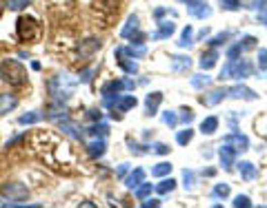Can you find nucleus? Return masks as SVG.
Here are the masks:
<instances>
[{
	"mask_svg": "<svg viewBox=\"0 0 267 208\" xmlns=\"http://www.w3.org/2000/svg\"><path fill=\"white\" fill-rule=\"evenodd\" d=\"M136 31H138V16H134V14H131L129 18H127L125 27L120 29V36H122V38H131Z\"/></svg>",
	"mask_w": 267,
	"mask_h": 208,
	"instance_id": "nucleus-22",
	"label": "nucleus"
},
{
	"mask_svg": "<svg viewBox=\"0 0 267 208\" xmlns=\"http://www.w3.org/2000/svg\"><path fill=\"white\" fill-rule=\"evenodd\" d=\"M183 179H185V188H194V184H196V175H194V171H189V168H185Z\"/></svg>",
	"mask_w": 267,
	"mask_h": 208,
	"instance_id": "nucleus-41",
	"label": "nucleus"
},
{
	"mask_svg": "<svg viewBox=\"0 0 267 208\" xmlns=\"http://www.w3.org/2000/svg\"><path fill=\"white\" fill-rule=\"evenodd\" d=\"M216 62H218V51H216L214 47L209 49V51H205L203 55H200V69L203 71H209V69H214L216 66Z\"/></svg>",
	"mask_w": 267,
	"mask_h": 208,
	"instance_id": "nucleus-12",
	"label": "nucleus"
},
{
	"mask_svg": "<svg viewBox=\"0 0 267 208\" xmlns=\"http://www.w3.org/2000/svg\"><path fill=\"white\" fill-rule=\"evenodd\" d=\"M218 160H220V166L223 171H232L234 166H236V149H234L232 144H223L218 149Z\"/></svg>",
	"mask_w": 267,
	"mask_h": 208,
	"instance_id": "nucleus-6",
	"label": "nucleus"
},
{
	"mask_svg": "<svg viewBox=\"0 0 267 208\" xmlns=\"http://www.w3.org/2000/svg\"><path fill=\"white\" fill-rule=\"evenodd\" d=\"M225 142L232 144L234 149H236V153H238V151H247L249 149V140L245 135H241V133H230V135L225 137Z\"/></svg>",
	"mask_w": 267,
	"mask_h": 208,
	"instance_id": "nucleus-16",
	"label": "nucleus"
},
{
	"mask_svg": "<svg viewBox=\"0 0 267 208\" xmlns=\"http://www.w3.org/2000/svg\"><path fill=\"white\" fill-rule=\"evenodd\" d=\"M220 7L230 9V11H236V9H241V0H220Z\"/></svg>",
	"mask_w": 267,
	"mask_h": 208,
	"instance_id": "nucleus-43",
	"label": "nucleus"
},
{
	"mask_svg": "<svg viewBox=\"0 0 267 208\" xmlns=\"http://www.w3.org/2000/svg\"><path fill=\"white\" fill-rule=\"evenodd\" d=\"M174 31H176V25H174V22H169V20H165V22L158 20V31H156L154 36H152V40H163V38H169Z\"/></svg>",
	"mask_w": 267,
	"mask_h": 208,
	"instance_id": "nucleus-15",
	"label": "nucleus"
},
{
	"mask_svg": "<svg viewBox=\"0 0 267 208\" xmlns=\"http://www.w3.org/2000/svg\"><path fill=\"white\" fill-rule=\"evenodd\" d=\"M167 14H176V11H169V9H165V7H158V9L154 11V18L160 20V18H163V16H167Z\"/></svg>",
	"mask_w": 267,
	"mask_h": 208,
	"instance_id": "nucleus-52",
	"label": "nucleus"
},
{
	"mask_svg": "<svg viewBox=\"0 0 267 208\" xmlns=\"http://www.w3.org/2000/svg\"><path fill=\"white\" fill-rule=\"evenodd\" d=\"M187 11L194 16V18H198V20H205V18H209V16H211V7L207 3H200V5H196V7H189Z\"/></svg>",
	"mask_w": 267,
	"mask_h": 208,
	"instance_id": "nucleus-21",
	"label": "nucleus"
},
{
	"mask_svg": "<svg viewBox=\"0 0 267 208\" xmlns=\"http://www.w3.org/2000/svg\"><path fill=\"white\" fill-rule=\"evenodd\" d=\"M16 29H18V38L22 42H31V40H36L38 33H40V25H38L33 18L22 16L18 20V25H16Z\"/></svg>",
	"mask_w": 267,
	"mask_h": 208,
	"instance_id": "nucleus-3",
	"label": "nucleus"
},
{
	"mask_svg": "<svg viewBox=\"0 0 267 208\" xmlns=\"http://www.w3.org/2000/svg\"><path fill=\"white\" fill-rule=\"evenodd\" d=\"M214 197H220V199H225L227 195H230V184H216L214 186Z\"/></svg>",
	"mask_w": 267,
	"mask_h": 208,
	"instance_id": "nucleus-37",
	"label": "nucleus"
},
{
	"mask_svg": "<svg viewBox=\"0 0 267 208\" xmlns=\"http://www.w3.org/2000/svg\"><path fill=\"white\" fill-rule=\"evenodd\" d=\"M134 87H136V82H134V80H129V78H125V80H122V89H127V91H131Z\"/></svg>",
	"mask_w": 267,
	"mask_h": 208,
	"instance_id": "nucleus-54",
	"label": "nucleus"
},
{
	"mask_svg": "<svg viewBox=\"0 0 267 208\" xmlns=\"http://www.w3.org/2000/svg\"><path fill=\"white\" fill-rule=\"evenodd\" d=\"M0 78H3V82H7L9 87H25L27 84L25 66H22L18 60H11V58L0 64Z\"/></svg>",
	"mask_w": 267,
	"mask_h": 208,
	"instance_id": "nucleus-1",
	"label": "nucleus"
},
{
	"mask_svg": "<svg viewBox=\"0 0 267 208\" xmlns=\"http://www.w3.org/2000/svg\"><path fill=\"white\" fill-rule=\"evenodd\" d=\"M0 193H3V197L9 199V206H11V204H20L22 199L29 197V188H27L25 184H20V182H9V184H5Z\"/></svg>",
	"mask_w": 267,
	"mask_h": 208,
	"instance_id": "nucleus-4",
	"label": "nucleus"
},
{
	"mask_svg": "<svg viewBox=\"0 0 267 208\" xmlns=\"http://www.w3.org/2000/svg\"><path fill=\"white\" fill-rule=\"evenodd\" d=\"M136 104H138V100L134 98V95H120V98H118V102H116V106H114L111 111H116V113H125V111L134 109Z\"/></svg>",
	"mask_w": 267,
	"mask_h": 208,
	"instance_id": "nucleus-17",
	"label": "nucleus"
},
{
	"mask_svg": "<svg viewBox=\"0 0 267 208\" xmlns=\"http://www.w3.org/2000/svg\"><path fill=\"white\" fill-rule=\"evenodd\" d=\"M74 87H76V80H71L67 73H63V76H54L49 78L47 82V89H49V95H52L54 100H67L71 98V93H74Z\"/></svg>",
	"mask_w": 267,
	"mask_h": 208,
	"instance_id": "nucleus-2",
	"label": "nucleus"
},
{
	"mask_svg": "<svg viewBox=\"0 0 267 208\" xmlns=\"http://www.w3.org/2000/svg\"><path fill=\"white\" fill-rule=\"evenodd\" d=\"M156 190H158V193L160 195H165V193H169V190H174L176 188V179H163V182H160V184H156V186H154Z\"/></svg>",
	"mask_w": 267,
	"mask_h": 208,
	"instance_id": "nucleus-34",
	"label": "nucleus"
},
{
	"mask_svg": "<svg viewBox=\"0 0 267 208\" xmlns=\"http://www.w3.org/2000/svg\"><path fill=\"white\" fill-rule=\"evenodd\" d=\"M60 131L67 133V135H71L74 140H82V128H78L76 124H71L69 120H63V122H60Z\"/></svg>",
	"mask_w": 267,
	"mask_h": 208,
	"instance_id": "nucleus-24",
	"label": "nucleus"
},
{
	"mask_svg": "<svg viewBox=\"0 0 267 208\" xmlns=\"http://www.w3.org/2000/svg\"><path fill=\"white\" fill-rule=\"evenodd\" d=\"M147 53V47H145L143 42H134V44H129V47H125V55L127 58H143V55Z\"/></svg>",
	"mask_w": 267,
	"mask_h": 208,
	"instance_id": "nucleus-23",
	"label": "nucleus"
},
{
	"mask_svg": "<svg viewBox=\"0 0 267 208\" xmlns=\"http://www.w3.org/2000/svg\"><path fill=\"white\" fill-rule=\"evenodd\" d=\"M163 122H165L167 126L174 128V126L178 124V115L174 113V111H165V113H163Z\"/></svg>",
	"mask_w": 267,
	"mask_h": 208,
	"instance_id": "nucleus-38",
	"label": "nucleus"
},
{
	"mask_svg": "<svg viewBox=\"0 0 267 208\" xmlns=\"http://www.w3.org/2000/svg\"><path fill=\"white\" fill-rule=\"evenodd\" d=\"M258 69L267 71V49H258Z\"/></svg>",
	"mask_w": 267,
	"mask_h": 208,
	"instance_id": "nucleus-45",
	"label": "nucleus"
},
{
	"mask_svg": "<svg viewBox=\"0 0 267 208\" xmlns=\"http://www.w3.org/2000/svg\"><path fill=\"white\" fill-rule=\"evenodd\" d=\"M227 95V89H214V91H209L207 95H203L200 98V102H203L205 106H216L223 102V98Z\"/></svg>",
	"mask_w": 267,
	"mask_h": 208,
	"instance_id": "nucleus-13",
	"label": "nucleus"
},
{
	"mask_svg": "<svg viewBox=\"0 0 267 208\" xmlns=\"http://www.w3.org/2000/svg\"><path fill=\"white\" fill-rule=\"evenodd\" d=\"M256 42H258V40H256L254 36H245L238 44H241V49H243V51H247V49H254V47H256Z\"/></svg>",
	"mask_w": 267,
	"mask_h": 208,
	"instance_id": "nucleus-42",
	"label": "nucleus"
},
{
	"mask_svg": "<svg viewBox=\"0 0 267 208\" xmlns=\"http://www.w3.org/2000/svg\"><path fill=\"white\" fill-rule=\"evenodd\" d=\"M96 7L103 9V11H114V9H118V7H116V0H96Z\"/></svg>",
	"mask_w": 267,
	"mask_h": 208,
	"instance_id": "nucleus-39",
	"label": "nucleus"
},
{
	"mask_svg": "<svg viewBox=\"0 0 267 208\" xmlns=\"http://www.w3.org/2000/svg\"><path fill=\"white\" fill-rule=\"evenodd\" d=\"M203 175H207V177H214V175H216V171H214V168H207V171H203Z\"/></svg>",
	"mask_w": 267,
	"mask_h": 208,
	"instance_id": "nucleus-57",
	"label": "nucleus"
},
{
	"mask_svg": "<svg viewBox=\"0 0 267 208\" xmlns=\"http://www.w3.org/2000/svg\"><path fill=\"white\" fill-rule=\"evenodd\" d=\"M92 76H94V69H82L78 73V82H82V84L92 82Z\"/></svg>",
	"mask_w": 267,
	"mask_h": 208,
	"instance_id": "nucleus-44",
	"label": "nucleus"
},
{
	"mask_svg": "<svg viewBox=\"0 0 267 208\" xmlns=\"http://www.w3.org/2000/svg\"><path fill=\"white\" fill-rule=\"evenodd\" d=\"M152 190H154V186H152V184H141V186H136V188H134V195H136V197L138 199H147L149 197V195H152Z\"/></svg>",
	"mask_w": 267,
	"mask_h": 208,
	"instance_id": "nucleus-31",
	"label": "nucleus"
},
{
	"mask_svg": "<svg viewBox=\"0 0 267 208\" xmlns=\"http://www.w3.org/2000/svg\"><path fill=\"white\" fill-rule=\"evenodd\" d=\"M211 84V78L207 73H196V76H192V87L198 89V91H203V89H207Z\"/></svg>",
	"mask_w": 267,
	"mask_h": 208,
	"instance_id": "nucleus-26",
	"label": "nucleus"
},
{
	"mask_svg": "<svg viewBox=\"0 0 267 208\" xmlns=\"http://www.w3.org/2000/svg\"><path fill=\"white\" fill-rule=\"evenodd\" d=\"M0 206H9V204H5V201H0Z\"/></svg>",
	"mask_w": 267,
	"mask_h": 208,
	"instance_id": "nucleus-59",
	"label": "nucleus"
},
{
	"mask_svg": "<svg viewBox=\"0 0 267 208\" xmlns=\"http://www.w3.org/2000/svg\"><path fill=\"white\" fill-rule=\"evenodd\" d=\"M241 53H243L241 44H234V47H230V49H227V58H230V60H236Z\"/></svg>",
	"mask_w": 267,
	"mask_h": 208,
	"instance_id": "nucleus-46",
	"label": "nucleus"
},
{
	"mask_svg": "<svg viewBox=\"0 0 267 208\" xmlns=\"http://www.w3.org/2000/svg\"><path fill=\"white\" fill-rule=\"evenodd\" d=\"M238 173H241V177L247 179V182L258 175V171H256V166L252 164V162H241V164H238Z\"/></svg>",
	"mask_w": 267,
	"mask_h": 208,
	"instance_id": "nucleus-25",
	"label": "nucleus"
},
{
	"mask_svg": "<svg viewBox=\"0 0 267 208\" xmlns=\"http://www.w3.org/2000/svg\"><path fill=\"white\" fill-rule=\"evenodd\" d=\"M230 36H232V33L230 31H223V33H216V36L214 38H209V47H220V44H225L227 40H230Z\"/></svg>",
	"mask_w": 267,
	"mask_h": 208,
	"instance_id": "nucleus-35",
	"label": "nucleus"
},
{
	"mask_svg": "<svg viewBox=\"0 0 267 208\" xmlns=\"http://www.w3.org/2000/svg\"><path fill=\"white\" fill-rule=\"evenodd\" d=\"M5 5H7V9H11V11H22L29 7L31 0H5Z\"/></svg>",
	"mask_w": 267,
	"mask_h": 208,
	"instance_id": "nucleus-33",
	"label": "nucleus"
},
{
	"mask_svg": "<svg viewBox=\"0 0 267 208\" xmlns=\"http://www.w3.org/2000/svg\"><path fill=\"white\" fill-rule=\"evenodd\" d=\"M118 66L125 73H129V76H134V73H138V64L134 62V58H125V55H122V58H118Z\"/></svg>",
	"mask_w": 267,
	"mask_h": 208,
	"instance_id": "nucleus-30",
	"label": "nucleus"
},
{
	"mask_svg": "<svg viewBox=\"0 0 267 208\" xmlns=\"http://www.w3.org/2000/svg\"><path fill=\"white\" fill-rule=\"evenodd\" d=\"M160 102H163V93H160V91L149 93L147 98H145V111H147V115H156V113H158Z\"/></svg>",
	"mask_w": 267,
	"mask_h": 208,
	"instance_id": "nucleus-10",
	"label": "nucleus"
},
{
	"mask_svg": "<svg viewBox=\"0 0 267 208\" xmlns=\"http://www.w3.org/2000/svg\"><path fill=\"white\" fill-rule=\"evenodd\" d=\"M127 171H129V164H120L118 168H116V175H118V177H125Z\"/></svg>",
	"mask_w": 267,
	"mask_h": 208,
	"instance_id": "nucleus-53",
	"label": "nucleus"
},
{
	"mask_svg": "<svg viewBox=\"0 0 267 208\" xmlns=\"http://www.w3.org/2000/svg\"><path fill=\"white\" fill-rule=\"evenodd\" d=\"M171 71L176 73H183L187 71L189 66H192V60H189V55H171Z\"/></svg>",
	"mask_w": 267,
	"mask_h": 208,
	"instance_id": "nucleus-18",
	"label": "nucleus"
},
{
	"mask_svg": "<svg viewBox=\"0 0 267 208\" xmlns=\"http://www.w3.org/2000/svg\"><path fill=\"white\" fill-rule=\"evenodd\" d=\"M169 173H171L169 162H160V164H156L152 168V175H156V177H165V175H169Z\"/></svg>",
	"mask_w": 267,
	"mask_h": 208,
	"instance_id": "nucleus-32",
	"label": "nucleus"
},
{
	"mask_svg": "<svg viewBox=\"0 0 267 208\" xmlns=\"http://www.w3.org/2000/svg\"><path fill=\"white\" fill-rule=\"evenodd\" d=\"M227 71H230V78H236V80H245V78H249L254 73V64L249 62V60H230L227 62Z\"/></svg>",
	"mask_w": 267,
	"mask_h": 208,
	"instance_id": "nucleus-5",
	"label": "nucleus"
},
{
	"mask_svg": "<svg viewBox=\"0 0 267 208\" xmlns=\"http://www.w3.org/2000/svg\"><path fill=\"white\" fill-rule=\"evenodd\" d=\"M216 131H218V117L216 115H209L200 122V133H203V135H214Z\"/></svg>",
	"mask_w": 267,
	"mask_h": 208,
	"instance_id": "nucleus-20",
	"label": "nucleus"
},
{
	"mask_svg": "<svg viewBox=\"0 0 267 208\" xmlns=\"http://www.w3.org/2000/svg\"><path fill=\"white\" fill-rule=\"evenodd\" d=\"M152 149H154V153H158V155H167V153H169V146H167L165 142H156Z\"/></svg>",
	"mask_w": 267,
	"mask_h": 208,
	"instance_id": "nucleus-47",
	"label": "nucleus"
},
{
	"mask_svg": "<svg viewBox=\"0 0 267 208\" xmlns=\"http://www.w3.org/2000/svg\"><path fill=\"white\" fill-rule=\"evenodd\" d=\"M227 95L234 100H256L258 98V93L252 91L249 87H245V84H234V87L227 89Z\"/></svg>",
	"mask_w": 267,
	"mask_h": 208,
	"instance_id": "nucleus-8",
	"label": "nucleus"
},
{
	"mask_svg": "<svg viewBox=\"0 0 267 208\" xmlns=\"http://www.w3.org/2000/svg\"><path fill=\"white\" fill-rule=\"evenodd\" d=\"M234 206H236V208H249V206H252V199H249L247 197V195H236V197H234Z\"/></svg>",
	"mask_w": 267,
	"mask_h": 208,
	"instance_id": "nucleus-40",
	"label": "nucleus"
},
{
	"mask_svg": "<svg viewBox=\"0 0 267 208\" xmlns=\"http://www.w3.org/2000/svg\"><path fill=\"white\" fill-rule=\"evenodd\" d=\"M143 208H152V206H160V199H156V197H147V199H143Z\"/></svg>",
	"mask_w": 267,
	"mask_h": 208,
	"instance_id": "nucleus-51",
	"label": "nucleus"
},
{
	"mask_svg": "<svg viewBox=\"0 0 267 208\" xmlns=\"http://www.w3.org/2000/svg\"><path fill=\"white\" fill-rule=\"evenodd\" d=\"M249 7L263 11V9H267V0H252V3H249Z\"/></svg>",
	"mask_w": 267,
	"mask_h": 208,
	"instance_id": "nucleus-50",
	"label": "nucleus"
},
{
	"mask_svg": "<svg viewBox=\"0 0 267 208\" xmlns=\"http://www.w3.org/2000/svg\"><path fill=\"white\" fill-rule=\"evenodd\" d=\"M181 120H183V124H192V122H194V111L192 109H185V111H183V115H181Z\"/></svg>",
	"mask_w": 267,
	"mask_h": 208,
	"instance_id": "nucleus-48",
	"label": "nucleus"
},
{
	"mask_svg": "<svg viewBox=\"0 0 267 208\" xmlns=\"http://www.w3.org/2000/svg\"><path fill=\"white\" fill-rule=\"evenodd\" d=\"M40 120H42V113H40V111H29V113H25V115L18 117V124L29 126V124H36V122H40Z\"/></svg>",
	"mask_w": 267,
	"mask_h": 208,
	"instance_id": "nucleus-27",
	"label": "nucleus"
},
{
	"mask_svg": "<svg viewBox=\"0 0 267 208\" xmlns=\"http://www.w3.org/2000/svg\"><path fill=\"white\" fill-rule=\"evenodd\" d=\"M192 137H194V131L187 126L185 131H178V135H176V142L181 144V146H187L189 142H192Z\"/></svg>",
	"mask_w": 267,
	"mask_h": 208,
	"instance_id": "nucleus-36",
	"label": "nucleus"
},
{
	"mask_svg": "<svg viewBox=\"0 0 267 208\" xmlns=\"http://www.w3.org/2000/svg\"><path fill=\"white\" fill-rule=\"evenodd\" d=\"M181 3H185L187 9H189V7H196V5H200V3H207V0H181Z\"/></svg>",
	"mask_w": 267,
	"mask_h": 208,
	"instance_id": "nucleus-55",
	"label": "nucleus"
},
{
	"mask_svg": "<svg viewBox=\"0 0 267 208\" xmlns=\"http://www.w3.org/2000/svg\"><path fill=\"white\" fill-rule=\"evenodd\" d=\"M105 151H107V142H105V137H94V142L87 144V153H89V157H94V160L103 157Z\"/></svg>",
	"mask_w": 267,
	"mask_h": 208,
	"instance_id": "nucleus-11",
	"label": "nucleus"
},
{
	"mask_svg": "<svg viewBox=\"0 0 267 208\" xmlns=\"http://www.w3.org/2000/svg\"><path fill=\"white\" fill-rule=\"evenodd\" d=\"M100 44H103L100 38H87V40H82L78 44V55H80V58H92L100 49Z\"/></svg>",
	"mask_w": 267,
	"mask_h": 208,
	"instance_id": "nucleus-9",
	"label": "nucleus"
},
{
	"mask_svg": "<svg viewBox=\"0 0 267 208\" xmlns=\"http://www.w3.org/2000/svg\"><path fill=\"white\" fill-rule=\"evenodd\" d=\"M258 22H263V25H267V9H263L258 14Z\"/></svg>",
	"mask_w": 267,
	"mask_h": 208,
	"instance_id": "nucleus-56",
	"label": "nucleus"
},
{
	"mask_svg": "<svg viewBox=\"0 0 267 208\" xmlns=\"http://www.w3.org/2000/svg\"><path fill=\"white\" fill-rule=\"evenodd\" d=\"M16 106H18V98L14 93H0V115L14 111Z\"/></svg>",
	"mask_w": 267,
	"mask_h": 208,
	"instance_id": "nucleus-14",
	"label": "nucleus"
},
{
	"mask_svg": "<svg viewBox=\"0 0 267 208\" xmlns=\"http://www.w3.org/2000/svg\"><path fill=\"white\" fill-rule=\"evenodd\" d=\"M143 182H145V171H143V168H134L129 175H127V179H125V186L134 190L136 186H141Z\"/></svg>",
	"mask_w": 267,
	"mask_h": 208,
	"instance_id": "nucleus-19",
	"label": "nucleus"
},
{
	"mask_svg": "<svg viewBox=\"0 0 267 208\" xmlns=\"http://www.w3.org/2000/svg\"><path fill=\"white\" fill-rule=\"evenodd\" d=\"M87 117H89V120H92V122H100V120H103V113H100L98 109H89Z\"/></svg>",
	"mask_w": 267,
	"mask_h": 208,
	"instance_id": "nucleus-49",
	"label": "nucleus"
},
{
	"mask_svg": "<svg viewBox=\"0 0 267 208\" xmlns=\"http://www.w3.org/2000/svg\"><path fill=\"white\" fill-rule=\"evenodd\" d=\"M87 133H89L92 137H105V135L109 133V126L105 124V122H94V124L89 126V131H87Z\"/></svg>",
	"mask_w": 267,
	"mask_h": 208,
	"instance_id": "nucleus-29",
	"label": "nucleus"
},
{
	"mask_svg": "<svg viewBox=\"0 0 267 208\" xmlns=\"http://www.w3.org/2000/svg\"><path fill=\"white\" fill-rule=\"evenodd\" d=\"M194 44V29L192 27H185V29H183V33H181V40H178V47L181 49H187V47H192Z\"/></svg>",
	"mask_w": 267,
	"mask_h": 208,
	"instance_id": "nucleus-28",
	"label": "nucleus"
},
{
	"mask_svg": "<svg viewBox=\"0 0 267 208\" xmlns=\"http://www.w3.org/2000/svg\"><path fill=\"white\" fill-rule=\"evenodd\" d=\"M3 9H5V7H3V3H0V14H3Z\"/></svg>",
	"mask_w": 267,
	"mask_h": 208,
	"instance_id": "nucleus-58",
	"label": "nucleus"
},
{
	"mask_svg": "<svg viewBox=\"0 0 267 208\" xmlns=\"http://www.w3.org/2000/svg\"><path fill=\"white\" fill-rule=\"evenodd\" d=\"M45 117H47V120L63 122V120H69V111H67V106L60 102V100H54V102H49L47 111H45Z\"/></svg>",
	"mask_w": 267,
	"mask_h": 208,
	"instance_id": "nucleus-7",
	"label": "nucleus"
}]
</instances>
